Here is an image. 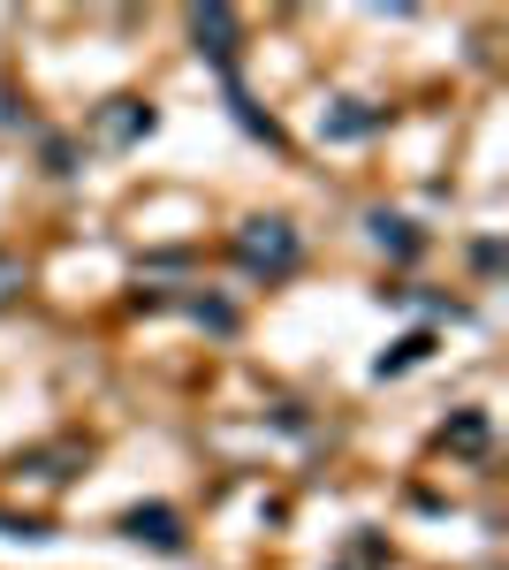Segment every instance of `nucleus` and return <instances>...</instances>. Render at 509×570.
I'll use <instances>...</instances> for the list:
<instances>
[{"label": "nucleus", "mask_w": 509, "mask_h": 570, "mask_svg": "<svg viewBox=\"0 0 509 570\" xmlns=\"http://www.w3.org/2000/svg\"><path fill=\"white\" fill-rule=\"evenodd\" d=\"M236 252H244L252 274H290V266H297V228H290V220H244Z\"/></svg>", "instance_id": "nucleus-1"}, {"label": "nucleus", "mask_w": 509, "mask_h": 570, "mask_svg": "<svg viewBox=\"0 0 509 570\" xmlns=\"http://www.w3.org/2000/svg\"><path fill=\"white\" fill-rule=\"evenodd\" d=\"M190 39H198V53H206L213 69H236V16L228 8H190Z\"/></svg>", "instance_id": "nucleus-2"}, {"label": "nucleus", "mask_w": 509, "mask_h": 570, "mask_svg": "<svg viewBox=\"0 0 509 570\" xmlns=\"http://www.w3.org/2000/svg\"><path fill=\"white\" fill-rule=\"evenodd\" d=\"M123 532L137 540V548H160V556H183V548H190V540H183V518L160 510V502H153V510H129Z\"/></svg>", "instance_id": "nucleus-3"}, {"label": "nucleus", "mask_w": 509, "mask_h": 570, "mask_svg": "<svg viewBox=\"0 0 509 570\" xmlns=\"http://www.w3.org/2000/svg\"><path fill=\"white\" fill-rule=\"evenodd\" d=\"M153 122H160V115H153L145 99H107V107H99V137H107V145H137V137H153Z\"/></svg>", "instance_id": "nucleus-4"}, {"label": "nucleus", "mask_w": 509, "mask_h": 570, "mask_svg": "<svg viewBox=\"0 0 509 570\" xmlns=\"http://www.w3.org/2000/svg\"><path fill=\"white\" fill-rule=\"evenodd\" d=\"M388 115L381 107H365V99H335L327 115H320V137H335V145H358V137H373Z\"/></svg>", "instance_id": "nucleus-5"}, {"label": "nucleus", "mask_w": 509, "mask_h": 570, "mask_svg": "<svg viewBox=\"0 0 509 570\" xmlns=\"http://www.w3.org/2000/svg\"><path fill=\"white\" fill-rule=\"evenodd\" d=\"M77 464H85V449L77 441H61V449H31V456H16V472H31V480H77Z\"/></svg>", "instance_id": "nucleus-6"}, {"label": "nucleus", "mask_w": 509, "mask_h": 570, "mask_svg": "<svg viewBox=\"0 0 509 570\" xmlns=\"http://www.w3.org/2000/svg\"><path fill=\"white\" fill-rule=\"evenodd\" d=\"M365 228H373V244H381V252H395V259H419V228H411L403 214H373Z\"/></svg>", "instance_id": "nucleus-7"}, {"label": "nucleus", "mask_w": 509, "mask_h": 570, "mask_svg": "<svg viewBox=\"0 0 509 570\" xmlns=\"http://www.w3.org/2000/svg\"><path fill=\"white\" fill-rule=\"evenodd\" d=\"M425 351H433V335H403V343H395V351H381V365H373V373H381V381H395V373H411V365H425Z\"/></svg>", "instance_id": "nucleus-8"}, {"label": "nucleus", "mask_w": 509, "mask_h": 570, "mask_svg": "<svg viewBox=\"0 0 509 570\" xmlns=\"http://www.w3.org/2000/svg\"><path fill=\"white\" fill-rule=\"evenodd\" d=\"M441 449H457V456H479V449H487V419H479V411L449 419V426H441Z\"/></svg>", "instance_id": "nucleus-9"}, {"label": "nucleus", "mask_w": 509, "mask_h": 570, "mask_svg": "<svg viewBox=\"0 0 509 570\" xmlns=\"http://www.w3.org/2000/svg\"><path fill=\"white\" fill-rule=\"evenodd\" d=\"M228 107H236V122H244L252 137H266V145H282V130H274V115H258V107L244 99V91H228Z\"/></svg>", "instance_id": "nucleus-10"}, {"label": "nucleus", "mask_w": 509, "mask_h": 570, "mask_svg": "<svg viewBox=\"0 0 509 570\" xmlns=\"http://www.w3.org/2000/svg\"><path fill=\"white\" fill-rule=\"evenodd\" d=\"M16 289H23V259H8V252H0V305H8Z\"/></svg>", "instance_id": "nucleus-11"}]
</instances>
